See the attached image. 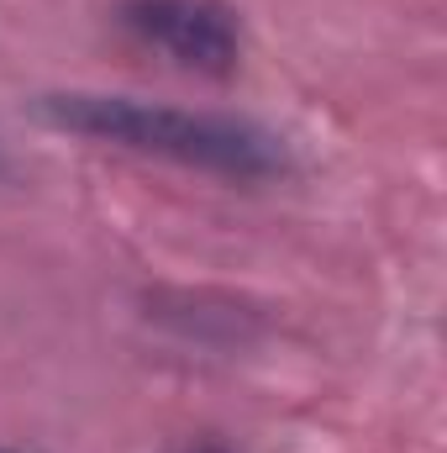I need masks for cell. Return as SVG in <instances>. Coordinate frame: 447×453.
<instances>
[{
  "instance_id": "7a4b0ae2",
  "label": "cell",
  "mask_w": 447,
  "mask_h": 453,
  "mask_svg": "<svg viewBox=\"0 0 447 453\" xmlns=\"http://www.w3.org/2000/svg\"><path fill=\"white\" fill-rule=\"evenodd\" d=\"M121 32L190 74L222 80L242 58V21L222 0H121Z\"/></svg>"
},
{
  "instance_id": "6da1fadb",
  "label": "cell",
  "mask_w": 447,
  "mask_h": 453,
  "mask_svg": "<svg viewBox=\"0 0 447 453\" xmlns=\"http://www.w3.org/2000/svg\"><path fill=\"white\" fill-rule=\"evenodd\" d=\"M37 111L48 116L58 132L111 142L142 158H163L179 169L222 174V180H274L290 169L284 142L247 121V116L222 111H185V106H153L137 96H106V90H64L42 96Z\"/></svg>"
}]
</instances>
